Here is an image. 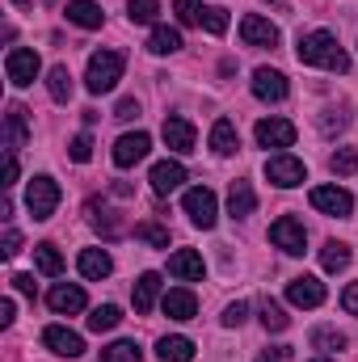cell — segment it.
Listing matches in <instances>:
<instances>
[{
  "instance_id": "1",
  "label": "cell",
  "mask_w": 358,
  "mask_h": 362,
  "mask_svg": "<svg viewBox=\"0 0 358 362\" xmlns=\"http://www.w3.org/2000/svg\"><path fill=\"white\" fill-rule=\"evenodd\" d=\"M299 64L308 68H325V72H350V55L342 51V42L329 34V30H312V34H299V47H295Z\"/></svg>"
},
{
  "instance_id": "2",
  "label": "cell",
  "mask_w": 358,
  "mask_h": 362,
  "mask_svg": "<svg viewBox=\"0 0 358 362\" xmlns=\"http://www.w3.org/2000/svg\"><path fill=\"white\" fill-rule=\"evenodd\" d=\"M122 68H127V59H122L118 51H93L89 68H85V89H89L93 97L110 93L118 81H122Z\"/></svg>"
},
{
  "instance_id": "3",
  "label": "cell",
  "mask_w": 358,
  "mask_h": 362,
  "mask_svg": "<svg viewBox=\"0 0 358 362\" xmlns=\"http://www.w3.org/2000/svg\"><path fill=\"white\" fill-rule=\"evenodd\" d=\"M55 206H59V181L47 177V173H38V177L25 185V211H30L34 219H51Z\"/></svg>"
},
{
  "instance_id": "4",
  "label": "cell",
  "mask_w": 358,
  "mask_h": 362,
  "mask_svg": "<svg viewBox=\"0 0 358 362\" xmlns=\"http://www.w3.org/2000/svg\"><path fill=\"white\" fill-rule=\"evenodd\" d=\"M38 72H42L38 51H30V47H13V51L4 55V76H8L13 89H30V85L38 81Z\"/></svg>"
},
{
  "instance_id": "5",
  "label": "cell",
  "mask_w": 358,
  "mask_h": 362,
  "mask_svg": "<svg viewBox=\"0 0 358 362\" xmlns=\"http://www.w3.org/2000/svg\"><path fill=\"white\" fill-rule=\"evenodd\" d=\"M181 206H185V215H190V223L194 228H215V219H219V202H215V194L207 189V185H194V189H185V198H181Z\"/></svg>"
},
{
  "instance_id": "6",
  "label": "cell",
  "mask_w": 358,
  "mask_h": 362,
  "mask_svg": "<svg viewBox=\"0 0 358 362\" xmlns=\"http://www.w3.org/2000/svg\"><path fill=\"white\" fill-rule=\"evenodd\" d=\"M270 240H274V249H282V253H291V257H299V253L308 249V232H304V223H299L295 215L274 219V223H270Z\"/></svg>"
},
{
  "instance_id": "7",
  "label": "cell",
  "mask_w": 358,
  "mask_h": 362,
  "mask_svg": "<svg viewBox=\"0 0 358 362\" xmlns=\"http://www.w3.org/2000/svg\"><path fill=\"white\" fill-rule=\"evenodd\" d=\"M266 177L274 181L278 189H295V185L308 181V169H304V160H295L291 152H274L266 160Z\"/></svg>"
},
{
  "instance_id": "8",
  "label": "cell",
  "mask_w": 358,
  "mask_h": 362,
  "mask_svg": "<svg viewBox=\"0 0 358 362\" xmlns=\"http://www.w3.org/2000/svg\"><path fill=\"white\" fill-rule=\"evenodd\" d=\"M148 152H152V135H148V131H127V135H118V144H114V165H118V169H131V165H139Z\"/></svg>"
},
{
  "instance_id": "9",
  "label": "cell",
  "mask_w": 358,
  "mask_h": 362,
  "mask_svg": "<svg viewBox=\"0 0 358 362\" xmlns=\"http://www.w3.org/2000/svg\"><path fill=\"white\" fill-rule=\"evenodd\" d=\"M312 206H316L321 215H337V219H346V215L354 211V194L342 189V185H316V189H312Z\"/></svg>"
},
{
  "instance_id": "10",
  "label": "cell",
  "mask_w": 358,
  "mask_h": 362,
  "mask_svg": "<svg viewBox=\"0 0 358 362\" xmlns=\"http://www.w3.org/2000/svg\"><path fill=\"white\" fill-rule=\"evenodd\" d=\"M287 303H295V308H321L325 303V282L312 278V274L291 278L287 282Z\"/></svg>"
},
{
  "instance_id": "11",
  "label": "cell",
  "mask_w": 358,
  "mask_h": 362,
  "mask_svg": "<svg viewBox=\"0 0 358 362\" xmlns=\"http://www.w3.org/2000/svg\"><path fill=\"white\" fill-rule=\"evenodd\" d=\"M42 341H47L59 358H81V354H85V337L72 333L68 325H47V329H42Z\"/></svg>"
},
{
  "instance_id": "12",
  "label": "cell",
  "mask_w": 358,
  "mask_h": 362,
  "mask_svg": "<svg viewBox=\"0 0 358 362\" xmlns=\"http://www.w3.org/2000/svg\"><path fill=\"white\" fill-rule=\"evenodd\" d=\"M253 135H258V144L262 148H291L295 144V122H287V118H262L258 127H253Z\"/></svg>"
},
{
  "instance_id": "13",
  "label": "cell",
  "mask_w": 358,
  "mask_h": 362,
  "mask_svg": "<svg viewBox=\"0 0 358 362\" xmlns=\"http://www.w3.org/2000/svg\"><path fill=\"white\" fill-rule=\"evenodd\" d=\"M47 303H51L55 316H76V312H85V291L76 282H55L51 295H47Z\"/></svg>"
},
{
  "instance_id": "14",
  "label": "cell",
  "mask_w": 358,
  "mask_h": 362,
  "mask_svg": "<svg viewBox=\"0 0 358 362\" xmlns=\"http://www.w3.org/2000/svg\"><path fill=\"white\" fill-rule=\"evenodd\" d=\"M241 38L249 42V47H278V25L262 17V13H249L245 21H241Z\"/></svg>"
},
{
  "instance_id": "15",
  "label": "cell",
  "mask_w": 358,
  "mask_h": 362,
  "mask_svg": "<svg viewBox=\"0 0 358 362\" xmlns=\"http://www.w3.org/2000/svg\"><path fill=\"white\" fill-rule=\"evenodd\" d=\"M25 139H30L25 110L21 105H8V114H4V156H17V148H25Z\"/></svg>"
},
{
  "instance_id": "16",
  "label": "cell",
  "mask_w": 358,
  "mask_h": 362,
  "mask_svg": "<svg viewBox=\"0 0 358 362\" xmlns=\"http://www.w3.org/2000/svg\"><path fill=\"white\" fill-rule=\"evenodd\" d=\"M287 93H291V85H287L282 72H274V68H258L253 72V97L258 101H282Z\"/></svg>"
},
{
  "instance_id": "17",
  "label": "cell",
  "mask_w": 358,
  "mask_h": 362,
  "mask_svg": "<svg viewBox=\"0 0 358 362\" xmlns=\"http://www.w3.org/2000/svg\"><path fill=\"white\" fill-rule=\"evenodd\" d=\"M169 274H173L178 282H202V274H207L202 253H194V249H178V253L169 257Z\"/></svg>"
},
{
  "instance_id": "18",
  "label": "cell",
  "mask_w": 358,
  "mask_h": 362,
  "mask_svg": "<svg viewBox=\"0 0 358 362\" xmlns=\"http://www.w3.org/2000/svg\"><path fill=\"white\" fill-rule=\"evenodd\" d=\"M85 215H89V223L97 228V232H101V236H105V240H118V236L127 232V223H122V219H118V215H114L105 202H97V198H93L89 206H85Z\"/></svg>"
},
{
  "instance_id": "19",
  "label": "cell",
  "mask_w": 358,
  "mask_h": 362,
  "mask_svg": "<svg viewBox=\"0 0 358 362\" xmlns=\"http://www.w3.org/2000/svg\"><path fill=\"white\" fill-rule=\"evenodd\" d=\"M161 308H165V316H169V320H194L198 299H194V291H190V286H173V291L161 299Z\"/></svg>"
},
{
  "instance_id": "20",
  "label": "cell",
  "mask_w": 358,
  "mask_h": 362,
  "mask_svg": "<svg viewBox=\"0 0 358 362\" xmlns=\"http://www.w3.org/2000/svg\"><path fill=\"white\" fill-rule=\"evenodd\" d=\"M161 135H165V144H169L173 152H181V156H185V152H194V139H198V135H194V127H190L185 118H178V114H173V118H165Z\"/></svg>"
},
{
  "instance_id": "21",
  "label": "cell",
  "mask_w": 358,
  "mask_h": 362,
  "mask_svg": "<svg viewBox=\"0 0 358 362\" xmlns=\"http://www.w3.org/2000/svg\"><path fill=\"white\" fill-rule=\"evenodd\" d=\"M148 181H152V189L165 198V194H173L181 181H185V169H181V160H161V165H152Z\"/></svg>"
},
{
  "instance_id": "22",
  "label": "cell",
  "mask_w": 358,
  "mask_h": 362,
  "mask_svg": "<svg viewBox=\"0 0 358 362\" xmlns=\"http://www.w3.org/2000/svg\"><path fill=\"white\" fill-rule=\"evenodd\" d=\"M76 266H81V274H85L89 282H101V278H110V274H114V257H110L105 249H81Z\"/></svg>"
},
{
  "instance_id": "23",
  "label": "cell",
  "mask_w": 358,
  "mask_h": 362,
  "mask_svg": "<svg viewBox=\"0 0 358 362\" xmlns=\"http://www.w3.org/2000/svg\"><path fill=\"white\" fill-rule=\"evenodd\" d=\"M131 299H135V312H152V308H156V299H161V274H156V270L139 274V278H135Z\"/></svg>"
},
{
  "instance_id": "24",
  "label": "cell",
  "mask_w": 358,
  "mask_h": 362,
  "mask_svg": "<svg viewBox=\"0 0 358 362\" xmlns=\"http://www.w3.org/2000/svg\"><path fill=\"white\" fill-rule=\"evenodd\" d=\"M253 206H258L253 185H249V181H232V189H228V215H232V219H249Z\"/></svg>"
},
{
  "instance_id": "25",
  "label": "cell",
  "mask_w": 358,
  "mask_h": 362,
  "mask_svg": "<svg viewBox=\"0 0 358 362\" xmlns=\"http://www.w3.org/2000/svg\"><path fill=\"white\" fill-rule=\"evenodd\" d=\"M68 21L81 25V30H101L105 13H101V4H93V0H68Z\"/></svg>"
},
{
  "instance_id": "26",
  "label": "cell",
  "mask_w": 358,
  "mask_h": 362,
  "mask_svg": "<svg viewBox=\"0 0 358 362\" xmlns=\"http://www.w3.org/2000/svg\"><path fill=\"white\" fill-rule=\"evenodd\" d=\"M156 358H161V362H190V358H194V341H190V337H181V333L161 337V341H156Z\"/></svg>"
},
{
  "instance_id": "27",
  "label": "cell",
  "mask_w": 358,
  "mask_h": 362,
  "mask_svg": "<svg viewBox=\"0 0 358 362\" xmlns=\"http://www.w3.org/2000/svg\"><path fill=\"white\" fill-rule=\"evenodd\" d=\"M346 266H350V245H346V240H329V245L321 249V270L342 274Z\"/></svg>"
},
{
  "instance_id": "28",
  "label": "cell",
  "mask_w": 358,
  "mask_h": 362,
  "mask_svg": "<svg viewBox=\"0 0 358 362\" xmlns=\"http://www.w3.org/2000/svg\"><path fill=\"white\" fill-rule=\"evenodd\" d=\"M211 148H215V156H232V152L241 148V139H236V127H232L228 118H219V122L211 127Z\"/></svg>"
},
{
  "instance_id": "29",
  "label": "cell",
  "mask_w": 358,
  "mask_h": 362,
  "mask_svg": "<svg viewBox=\"0 0 358 362\" xmlns=\"http://www.w3.org/2000/svg\"><path fill=\"white\" fill-rule=\"evenodd\" d=\"M34 266H38V274H47V278H59L64 274V257H59V249L51 240H42V245H34Z\"/></svg>"
},
{
  "instance_id": "30",
  "label": "cell",
  "mask_w": 358,
  "mask_h": 362,
  "mask_svg": "<svg viewBox=\"0 0 358 362\" xmlns=\"http://www.w3.org/2000/svg\"><path fill=\"white\" fill-rule=\"evenodd\" d=\"M148 51H152V55H178L181 51V34L173 30V25H156L152 38H148Z\"/></svg>"
},
{
  "instance_id": "31",
  "label": "cell",
  "mask_w": 358,
  "mask_h": 362,
  "mask_svg": "<svg viewBox=\"0 0 358 362\" xmlns=\"http://www.w3.org/2000/svg\"><path fill=\"white\" fill-rule=\"evenodd\" d=\"M312 350H321V354H333V350H342L346 346V333L342 329H333V325H321V329H312Z\"/></svg>"
},
{
  "instance_id": "32",
  "label": "cell",
  "mask_w": 358,
  "mask_h": 362,
  "mask_svg": "<svg viewBox=\"0 0 358 362\" xmlns=\"http://www.w3.org/2000/svg\"><path fill=\"white\" fill-rule=\"evenodd\" d=\"M47 93H51L55 101H68V97H72V72H68L64 64H55V68L47 72Z\"/></svg>"
},
{
  "instance_id": "33",
  "label": "cell",
  "mask_w": 358,
  "mask_h": 362,
  "mask_svg": "<svg viewBox=\"0 0 358 362\" xmlns=\"http://www.w3.org/2000/svg\"><path fill=\"white\" fill-rule=\"evenodd\" d=\"M118 320H122V312H118L114 303H101V308H93L89 312V329L93 333H110V329H118Z\"/></svg>"
},
{
  "instance_id": "34",
  "label": "cell",
  "mask_w": 358,
  "mask_h": 362,
  "mask_svg": "<svg viewBox=\"0 0 358 362\" xmlns=\"http://www.w3.org/2000/svg\"><path fill=\"white\" fill-rule=\"evenodd\" d=\"M262 325H266L270 333H282L291 325V316H287V308L278 299H262Z\"/></svg>"
},
{
  "instance_id": "35",
  "label": "cell",
  "mask_w": 358,
  "mask_h": 362,
  "mask_svg": "<svg viewBox=\"0 0 358 362\" xmlns=\"http://www.w3.org/2000/svg\"><path fill=\"white\" fill-rule=\"evenodd\" d=\"M101 362H144V350L135 341H114L101 350Z\"/></svg>"
},
{
  "instance_id": "36",
  "label": "cell",
  "mask_w": 358,
  "mask_h": 362,
  "mask_svg": "<svg viewBox=\"0 0 358 362\" xmlns=\"http://www.w3.org/2000/svg\"><path fill=\"white\" fill-rule=\"evenodd\" d=\"M156 13H161V0H127V17H131L135 25L156 21Z\"/></svg>"
},
{
  "instance_id": "37",
  "label": "cell",
  "mask_w": 358,
  "mask_h": 362,
  "mask_svg": "<svg viewBox=\"0 0 358 362\" xmlns=\"http://www.w3.org/2000/svg\"><path fill=\"white\" fill-rule=\"evenodd\" d=\"M329 169H333L337 177H350V173H358V152H354V148H337V152L329 156Z\"/></svg>"
},
{
  "instance_id": "38",
  "label": "cell",
  "mask_w": 358,
  "mask_h": 362,
  "mask_svg": "<svg viewBox=\"0 0 358 362\" xmlns=\"http://www.w3.org/2000/svg\"><path fill=\"white\" fill-rule=\"evenodd\" d=\"M202 8L207 4H198V0H173V13L181 25H202Z\"/></svg>"
},
{
  "instance_id": "39",
  "label": "cell",
  "mask_w": 358,
  "mask_h": 362,
  "mask_svg": "<svg viewBox=\"0 0 358 362\" xmlns=\"http://www.w3.org/2000/svg\"><path fill=\"white\" fill-rule=\"evenodd\" d=\"M135 236H139V240H148L152 249H169V228H161V223H139V228H135Z\"/></svg>"
},
{
  "instance_id": "40",
  "label": "cell",
  "mask_w": 358,
  "mask_h": 362,
  "mask_svg": "<svg viewBox=\"0 0 358 362\" xmlns=\"http://www.w3.org/2000/svg\"><path fill=\"white\" fill-rule=\"evenodd\" d=\"M202 30L207 34H228V8H202Z\"/></svg>"
},
{
  "instance_id": "41",
  "label": "cell",
  "mask_w": 358,
  "mask_h": 362,
  "mask_svg": "<svg viewBox=\"0 0 358 362\" xmlns=\"http://www.w3.org/2000/svg\"><path fill=\"white\" fill-rule=\"evenodd\" d=\"M346 122H350V118H346V110H342V105H337V110L329 105V110L321 114V131H325V135H333V131H346Z\"/></svg>"
},
{
  "instance_id": "42",
  "label": "cell",
  "mask_w": 358,
  "mask_h": 362,
  "mask_svg": "<svg viewBox=\"0 0 358 362\" xmlns=\"http://www.w3.org/2000/svg\"><path fill=\"white\" fill-rule=\"evenodd\" d=\"M245 316H249V303H245V299H236V303H228V308H224V325H228V329H241V325H245Z\"/></svg>"
},
{
  "instance_id": "43",
  "label": "cell",
  "mask_w": 358,
  "mask_h": 362,
  "mask_svg": "<svg viewBox=\"0 0 358 362\" xmlns=\"http://www.w3.org/2000/svg\"><path fill=\"white\" fill-rule=\"evenodd\" d=\"M68 156H72L76 165H85V160L93 156V139H89V135H76V139L68 144Z\"/></svg>"
},
{
  "instance_id": "44",
  "label": "cell",
  "mask_w": 358,
  "mask_h": 362,
  "mask_svg": "<svg viewBox=\"0 0 358 362\" xmlns=\"http://www.w3.org/2000/svg\"><path fill=\"white\" fill-rule=\"evenodd\" d=\"M21 253V232L17 228H4V240H0V257L8 262V257H17Z\"/></svg>"
},
{
  "instance_id": "45",
  "label": "cell",
  "mask_w": 358,
  "mask_h": 362,
  "mask_svg": "<svg viewBox=\"0 0 358 362\" xmlns=\"http://www.w3.org/2000/svg\"><path fill=\"white\" fill-rule=\"evenodd\" d=\"M114 118H122V122L139 118V101H135V97H122V101H118V110H114Z\"/></svg>"
},
{
  "instance_id": "46",
  "label": "cell",
  "mask_w": 358,
  "mask_h": 362,
  "mask_svg": "<svg viewBox=\"0 0 358 362\" xmlns=\"http://www.w3.org/2000/svg\"><path fill=\"white\" fill-rule=\"evenodd\" d=\"M8 282H13V291H21V295H30V299H34V274H13Z\"/></svg>"
},
{
  "instance_id": "47",
  "label": "cell",
  "mask_w": 358,
  "mask_h": 362,
  "mask_svg": "<svg viewBox=\"0 0 358 362\" xmlns=\"http://www.w3.org/2000/svg\"><path fill=\"white\" fill-rule=\"evenodd\" d=\"M342 308H346L350 316H358V282H350V286L342 291Z\"/></svg>"
},
{
  "instance_id": "48",
  "label": "cell",
  "mask_w": 358,
  "mask_h": 362,
  "mask_svg": "<svg viewBox=\"0 0 358 362\" xmlns=\"http://www.w3.org/2000/svg\"><path fill=\"white\" fill-rule=\"evenodd\" d=\"M13 320H17V308H13V299H0V325L8 329Z\"/></svg>"
},
{
  "instance_id": "49",
  "label": "cell",
  "mask_w": 358,
  "mask_h": 362,
  "mask_svg": "<svg viewBox=\"0 0 358 362\" xmlns=\"http://www.w3.org/2000/svg\"><path fill=\"white\" fill-rule=\"evenodd\" d=\"M13 181H17V156H4V181H0V185L8 189Z\"/></svg>"
},
{
  "instance_id": "50",
  "label": "cell",
  "mask_w": 358,
  "mask_h": 362,
  "mask_svg": "<svg viewBox=\"0 0 358 362\" xmlns=\"http://www.w3.org/2000/svg\"><path fill=\"white\" fill-rule=\"evenodd\" d=\"M282 358H287V350H266L258 362H282Z\"/></svg>"
},
{
  "instance_id": "51",
  "label": "cell",
  "mask_w": 358,
  "mask_h": 362,
  "mask_svg": "<svg viewBox=\"0 0 358 362\" xmlns=\"http://www.w3.org/2000/svg\"><path fill=\"white\" fill-rule=\"evenodd\" d=\"M312 362H337V358H329V354H316V358H312Z\"/></svg>"
},
{
  "instance_id": "52",
  "label": "cell",
  "mask_w": 358,
  "mask_h": 362,
  "mask_svg": "<svg viewBox=\"0 0 358 362\" xmlns=\"http://www.w3.org/2000/svg\"><path fill=\"white\" fill-rule=\"evenodd\" d=\"M266 4H274V8H287V0H266Z\"/></svg>"
}]
</instances>
